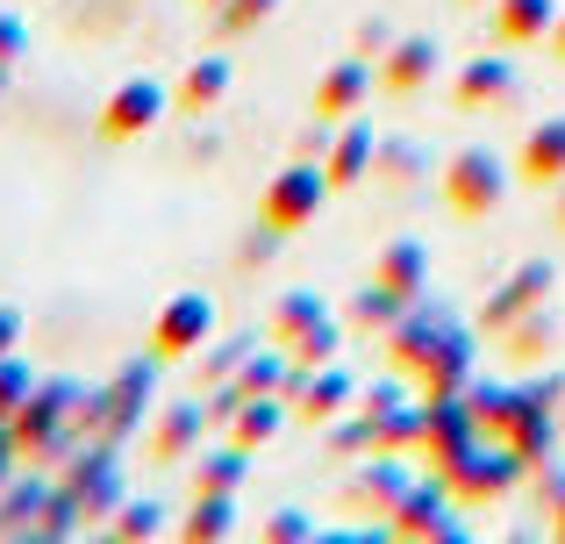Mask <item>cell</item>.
<instances>
[{
  "label": "cell",
  "mask_w": 565,
  "mask_h": 544,
  "mask_svg": "<svg viewBox=\"0 0 565 544\" xmlns=\"http://www.w3.org/2000/svg\"><path fill=\"white\" fill-rule=\"evenodd\" d=\"M22 402H29V373L14 359H0V423L22 416Z\"/></svg>",
  "instance_id": "cell-19"
},
{
  "label": "cell",
  "mask_w": 565,
  "mask_h": 544,
  "mask_svg": "<svg viewBox=\"0 0 565 544\" xmlns=\"http://www.w3.org/2000/svg\"><path fill=\"white\" fill-rule=\"evenodd\" d=\"M515 180H530V186H565V115H552V122H537V129L523 137Z\"/></svg>",
  "instance_id": "cell-5"
},
{
  "label": "cell",
  "mask_w": 565,
  "mask_h": 544,
  "mask_svg": "<svg viewBox=\"0 0 565 544\" xmlns=\"http://www.w3.org/2000/svg\"><path fill=\"white\" fill-rule=\"evenodd\" d=\"M14 51H22V22H8V14H0V65H8Z\"/></svg>",
  "instance_id": "cell-22"
},
{
  "label": "cell",
  "mask_w": 565,
  "mask_h": 544,
  "mask_svg": "<svg viewBox=\"0 0 565 544\" xmlns=\"http://www.w3.org/2000/svg\"><path fill=\"white\" fill-rule=\"evenodd\" d=\"M222 94H230V57H207V65H193V79L180 86V108L186 115H207Z\"/></svg>",
  "instance_id": "cell-11"
},
{
  "label": "cell",
  "mask_w": 565,
  "mask_h": 544,
  "mask_svg": "<svg viewBox=\"0 0 565 544\" xmlns=\"http://www.w3.org/2000/svg\"><path fill=\"white\" fill-rule=\"evenodd\" d=\"M558 223H565V194H558Z\"/></svg>",
  "instance_id": "cell-27"
},
{
  "label": "cell",
  "mask_w": 565,
  "mask_h": 544,
  "mask_svg": "<svg viewBox=\"0 0 565 544\" xmlns=\"http://www.w3.org/2000/svg\"><path fill=\"white\" fill-rule=\"evenodd\" d=\"M322 194H330V172L287 166L273 186H265V201H258L265 230H273V237H294V230H308V223H316V209H322Z\"/></svg>",
  "instance_id": "cell-2"
},
{
  "label": "cell",
  "mask_w": 565,
  "mask_h": 544,
  "mask_svg": "<svg viewBox=\"0 0 565 544\" xmlns=\"http://www.w3.org/2000/svg\"><path fill=\"white\" fill-rule=\"evenodd\" d=\"M236 523V494H201V509H193L186 537H222Z\"/></svg>",
  "instance_id": "cell-16"
},
{
  "label": "cell",
  "mask_w": 565,
  "mask_h": 544,
  "mask_svg": "<svg viewBox=\"0 0 565 544\" xmlns=\"http://www.w3.org/2000/svg\"><path fill=\"white\" fill-rule=\"evenodd\" d=\"M265 14H273V0H230V8H222V36H244V29H258Z\"/></svg>",
  "instance_id": "cell-20"
},
{
  "label": "cell",
  "mask_w": 565,
  "mask_h": 544,
  "mask_svg": "<svg viewBox=\"0 0 565 544\" xmlns=\"http://www.w3.org/2000/svg\"><path fill=\"white\" fill-rule=\"evenodd\" d=\"M501 194H509V172H501V158L487 151V143H472V151L451 158V172H444V201H451L466 223H480V215L501 209Z\"/></svg>",
  "instance_id": "cell-1"
},
{
  "label": "cell",
  "mask_w": 565,
  "mask_h": 544,
  "mask_svg": "<svg viewBox=\"0 0 565 544\" xmlns=\"http://www.w3.org/2000/svg\"><path fill=\"white\" fill-rule=\"evenodd\" d=\"M552 22H558L552 0H501L494 8V36L501 43H537V36H552Z\"/></svg>",
  "instance_id": "cell-8"
},
{
  "label": "cell",
  "mask_w": 565,
  "mask_h": 544,
  "mask_svg": "<svg viewBox=\"0 0 565 544\" xmlns=\"http://www.w3.org/2000/svg\"><path fill=\"white\" fill-rule=\"evenodd\" d=\"M0 86H8V65H0Z\"/></svg>",
  "instance_id": "cell-28"
},
{
  "label": "cell",
  "mask_w": 565,
  "mask_h": 544,
  "mask_svg": "<svg viewBox=\"0 0 565 544\" xmlns=\"http://www.w3.org/2000/svg\"><path fill=\"white\" fill-rule=\"evenodd\" d=\"M230 416H236V445H244V451H258V445H265V437H273V430H279V416H287V402H250V408H244V402H236V408H230Z\"/></svg>",
  "instance_id": "cell-12"
},
{
  "label": "cell",
  "mask_w": 565,
  "mask_h": 544,
  "mask_svg": "<svg viewBox=\"0 0 565 544\" xmlns=\"http://www.w3.org/2000/svg\"><path fill=\"white\" fill-rule=\"evenodd\" d=\"M458 94H466V100H501V94H515V65H509V57H487V65H472L466 79H458Z\"/></svg>",
  "instance_id": "cell-13"
},
{
  "label": "cell",
  "mask_w": 565,
  "mask_h": 544,
  "mask_svg": "<svg viewBox=\"0 0 565 544\" xmlns=\"http://www.w3.org/2000/svg\"><path fill=\"white\" fill-rule=\"evenodd\" d=\"M365 158H373V137H365V129H351V137L330 151V166H322V172H330V186L359 180V172H365Z\"/></svg>",
  "instance_id": "cell-15"
},
{
  "label": "cell",
  "mask_w": 565,
  "mask_h": 544,
  "mask_svg": "<svg viewBox=\"0 0 565 544\" xmlns=\"http://www.w3.org/2000/svg\"><path fill=\"white\" fill-rule=\"evenodd\" d=\"M373 79H380V72L365 65V57H344V65H330V72H322V86H316V115H330V122L359 115V100L373 94Z\"/></svg>",
  "instance_id": "cell-6"
},
{
  "label": "cell",
  "mask_w": 565,
  "mask_h": 544,
  "mask_svg": "<svg viewBox=\"0 0 565 544\" xmlns=\"http://www.w3.org/2000/svg\"><path fill=\"white\" fill-rule=\"evenodd\" d=\"M337 402H351V380H344V373H322L316 387H308L301 416H316V423H322V416H337Z\"/></svg>",
  "instance_id": "cell-18"
},
{
  "label": "cell",
  "mask_w": 565,
  "mask_h": 544,
  "mask_svg": "<svg viewBox=\"0 0 565 544\" xmlns=\"http://www.w3.org/2000/svg\"><path fill=\"white\" fill-rule=\"evenodd\" d=\"M515 294H494V308H487V330H509L523 308L544 301V287H552V266H523V279H509Z\"/></svg>",
  "instance_id": "cell-10"
},
{
  "label": "cell",
  "mask_w": 565,
  "mask_h": 544,
  "mask_svg": "<svg viewBox=\"0 0 565 544\" xmlns=\"http://www.w3.org/2000/svg\"><path fill=\"white\" fill-rule=\"evenodd\" d=\"M14 451H22V445H14V430L0 423V488H8V459H14Z\"/></svg>",
  "instance_id": "cell-24"
},
{
  "label": "cell",
  "mask_w": 565,
  "mask_h": 544,
  "mask_svg": "<svg viewBox=\"0 0 565 544\" xmlns=\"http://www.w3.org/2000/svg\"><path fill=\"white\" fill-rule=\"evenodd\" d=\"M207 330H215L207 294H172V301L158 308V322H151V351L158 359H186V351L207 344Z\"/></svg>",
  "instance_id": "cell-3"
},
{
  "label": "cell",
  "mask_w": 565,
  "mask_h": 544,
  "mask_svg": "<svg viewBox=\"0 0 565 544\" xmlns=\"http://www.w3.org/2000/svg\"><path fill=\"white\" fill-rule=\"evenodd\" d=\"M158 115H166V86H158V79H129V86H115L108 108H100V137L129 143V137H143Z\"/></svg>",
  "instance_id": "cell-4"
},
{
  "label": "cell",
  "mask_w": 565,
  "mask_h": 544,
  "mask_svg": "<svg viewBox=\"0 0 565 544\" xmlns=\"http://www.w3.org/2000/svg\"><path fill=\"white\" fill-rule=\"evenodd\" d=\"M236 480H244V445H230V451H215V459L193 473V488L201 494H236Z\"/></svg>",
  "instance_id": "cell-14"
},
{
  "label": "cell",
  "mask_w": 565,
  "mask_h": 544,
  "mask_svg": "<svg viewBox=\"0 0 565 544\" xmlns=\"http://www.w3.org/2000/svg\"><path fill=\"white\" fill-rule=\"evenodd\" d=\"M14 337H22V316H14V308H0V359H8Z\"/></svg>",
  "instance_id": "cell-23"
},
{
  "label": "cell",
  "mask_w": 565,
  "mask_h": 544,
  "mask_svg": "<svg viewBox=\"0 0 565 544\" xmlns=\"http://www.w3.org/2000/svg\"><path fill=\"white\" fill-rule=\"evenodd\" d=\"M423 266H429V258H423V244H386V252H380V279H373V287L386 294V301H408V294L423 287Z\"/></svg>",
  "instance_id": "cell-9"
},
{
  "label": "cell",
  "mask_w": 565,
  "mask_h": 544,
  "mask_svg": "<svg viewBox=\"0 0 565 544\" xmlns=\"http://www.w3.org/2000/svg\"><path fill=\"white\" fill-rule=\"evenodd\" d=\"M201 408H172V416H158V451H166V459H172V451H186L193 445V437H201Z\"/></svg>",
  "instance_id": "cell-17"
},
{
  "label": "cell",
  "mask_w": 565,
  "mask_h": 544,
  "mask_svg": "<svg viewBox=\"0 0 565 544\" xmlns=\"http://www.w3.org/2000/svg\"><path fill=\"white\" fill-rule=\"evenodd\" d=\"M552 531H558V537H565V502H558V523H552Z\"/></svg>",
  "instance_id": "cell-26"
},
{
  "label": "cell",
  "mask_w": 565,
  "mask_h": 544,
  "mask_svg": "<svg viewBox=\"0 0 565 544\" xmlns=\"http://www.w3.org/2000/svg\"><path fill=\"white\" fill-rule=\"evenodd\" d=\"M158 531V509H129V523H122V537H151Z\"/></svg>",
  "instance_id": "cell-21"
},
{
  "label": "cell",
  "mask_w": 565,
  "mask_h": 544,
  "mask_svg": "<svg viewBox=\"0 0 565 544\" xmlns=\"http://www.w3.org/2000/svg\"><path fill=\"white\" fill-rule=\"evenodd\" d=\"M552 51H558V65H565V14L552 22Z\"/></svg>",
  "instance_id": "cell-25"
},
{
  "label": "cell",
  "mask_w": 565,
  "mask_h": 544,
  "mask_svg": "<svg viewBox=\"0 0 565 544\" xmlns=\"http://www.w3.org/2000/svg\"><path fill=\"white\" fill-rule=\"evenodd\" d=\"M429 72H437V43H429V36H408V43H394V51H386L380 86H394V94H415Z\"/></svg>",
  "instance_id": "cell-7"
}]
</instances>
